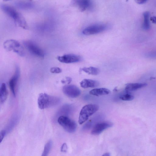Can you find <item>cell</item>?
Instances as JSON below:
<instances>
[{
    "label": "cell",
    "instance_id": "28",
    "mask_svg": "<svg viewBox=\"0 0 156 156\" xmlns=\"http://www.w3.org/2000/svg\"><path fill=\"white\" fill-rule=\"evenodd\" d=\"M151 20L154 23L156 24V16H152L150 18Z\"/></svg>",
    "mask_w": 156,
    "mask_h": 156
},
{
    "label": "cell",
    "instance_id": "12",
    "mask_svg": "<svg viewBox=\"0 0 156 156\" xmlns=\"http://www.w3.org/2000/svg\"><path fill=\"white\" fill-rule=\"evenodd\" d=\"M57 59L60 62L65 63H71L80 61L81 60V57L77 55L68 54L62 56H59Z\"/></svg>",
    "mask_w": 156,
    "mask_h": 156
},
{
    "label": "cell",
    "instance_id": "16",
    "mask_svg": "<svg viewBox=\"0 0 156 156\" xmlns=\"http://www.w3.org/2000/svg\"><path fill=\"white\" fill-rule=\"evenodd\" d=\"M72 110V107L70 105L66 104L63 105L58 112L57 115L67 116L70 114Z\"/></svg>",
    "mask_w": 156,
    "mask_h": 156
},
{
    "label": "cell",
    "instance_id": "22",
    "mask_svg": "<svg viewBox=\"0 0 156 156\" xmlns=\"http://www.w3.org/2000/svg\"><path fill=\"white\" fill-rule=\"evenodd\" d=\"M16 116H14L11 120L10 122H9L8 128L9 131H10L11 129H12L18 120V118Z\"/></svg>",
    "mask_w": 156,
    "mask_h": 156
},
{
    "label": "cell",
    "instance_id": "31",
    "mask_svg": "<svg viewBox=\"0 0 156 156\" xmlns=\"http://www.w3.org/2000/svg\"><path fill=\"white\" fill-rule=\"evenodd\" d=\"M3 0L5 1H8L10 0Z\"/></svg>",
    "mask_w": 156,
    "mask_h": 156
},
{
    "label": "cell",
    "instance_id": "3",
    "mask_svg": "<svg viewBox=\"0 0 156 156\" xmlns=\"http://www.w3.org/2000/svg\"><path fill=\"white\" fill-rule=\"evenodd\" d=\"M98 109V106L95 104H89L84 106L81 109L79 114V123L81 125L84 123Z\"/></svg>",
    "mask_w": 156,
    "mask_h": 156
},
{
    "label": "cell",
    "instance_id": "1",
    "mask_svg": "<svg viewBox=\"0 0 156 156\" xmlns=\"http://www.w3.org/2000/svg\"><path fill=\"white\" fill-rule=\"evenodd\" d=\"M1 8L2 11L11 18L19 27L27 29L28 26L24 16L20 12L10 6L2 4Z\"/></svg>",
    "mask_w": 156,
    "mask_h": 156
},
{
    "label": "cell",
    "instance_id": "20",
    "mask_svg": "<svg viewBox=\"0 0 156 156\" xmlns=\"http://www.w3.org/2000/svg\"><path fill=\"white\" fill-rule=\"evenodd\" d=\"M52 144V143L51 140H49L45 144L41 156H46L48 155L51 150Z\"/></svg>",
    "mask_w": 156,
    "mask_h": 156
},
{
    "label": "cell",
    "instance_id": "29",
    "mask_svg": "<svg viewBox=\"0 0 156 156\" xmlns=\"http://www.w3.org/2000/svg\"><path fill=\"white\" fill-rule=\"evenodd\" d=\"M66 79L68 84H69L72 81V79L70 77H66Z\"/></svg>",
    "mask_w": 156,
    "mask_h": 156
},
{
    "label": "cell",
    "instance_id": "13",
    "mask_svg": "<svg viewBox=\"0 0 156 156\" xmlns=\"http://www.w3.org/2000/svg\"><path fill=\"white\" fill-rule=\"evenodd\" d=\"M81 87L84 88H94L99 85V82L96 80L84 79L80 83Z\"/></svg>",
    "mask_w": 156,
    "mask_h": 156
},
{
    "label": "cell",
    "instance_id": "9",
    "mask_svg": "<svg viewBox=\"0 0 156 156\" xmlns=\"http://www.w3.org/2000/svg\"><path fill=\"white\" fill-rule=\"evenodd\" d=\"M20 70L19 66L16 65L14 74L10 79L9 86L10 90L13 95L16 96V88L18 82L20 77Z\"/></svg>",
    "mask_w": 156,
    "mask_h": 156
},
{
    "label": "cell",
    "instance_id": "21",
    "mask_svg": "<svg viewBox=\"0 0 156 156\" xmlns=\"http://www.w3.org/2000/svg\"><path fill=\"white\" fill-rule=\"evenodd\" d=\"M119 98L123 101H130L133 99L134 97L129 92H126V93L120 95Z\"/></svg>",
    "mask_w": 156,
    "mask_h": 156
},
{
    "label": "cell",
    "instance_id": "11",
    "mask_svg": "<svg viewBox=\"0 0 156 156\" xmlns=\"http://www.w3.org/2000/svg\"><path fill=\"white\" fill-rule=\"evenodd\" d=\"M71 3L81 12L90 9L92 6V0H72Z\"/></svg>",
    "mask_w": 156,
    "mask_h": 156
},
{
    "label": "cell",
    "instance_id": "23",
    "mask_svg": "<svg viewBox=\"0 0 156 156\" xmlns=\"http://www.w3.org/2000/svg\"><path fill=\"white\" fill-rule=\"evenodd\" d=\"M50 72L53 73H59L62 72V70L58 67H52L50 68Z\"/></svg>",
    "mask_w": 156,
    "mask_h": 156
},
{
    "label": "cell",
    "instance_id": "7",
    "mask_svg": "<svg viewBox=\"0 0 156 156\" xmlns=\"http://www.w3.org/2000/svg\"><path fill=\"white\" fill-rule=\"evenodd\" d=\"M107 28V26L105 24H94L84 29L82 31V33L86 35L97 34L104 31Z\"/></svg>",
    "mask_w": 156,
    "mask_h": 156
},
{
    "label": "cell",
    "instance_id": "27",
    "mask_svg": "<svg viewBox=\"0 0 156 156\" xmlns=\"http://www.w3.org/2000/svg\"><path fill=\"white\" fill-rule=\"evenodd\" d=\"M136 2L139 4H142L146 3L147 0H135Z\"/></svg>",
    "mask_w": 156,
    "mask_h": 156
},
{
    "label": "cell",
    "instance_id": "15",
    "mask_svg": "<svg viewBox=\"0 0 156 156\" xmlns=\"http://www.w3.org/2000/svg\"><path fill=\"white\" fill-rule=\"evenodd\" d=\"M110 92V90L106 88H95L91 90L89 93L91 95L96 96L105 95L109 94Z\"/></svg>",
    "mask_w": 156,
    "mask_h": 156
},
{
    "label": "cell",
    "instance_id": "4",
    "mask_svg": "<svg viewBox=\"0 0 156 156\" xmlns=\"http://www.w3.org/2000/svg\"><path fill=\"white\" fill-rule=\"evenodd\" d=\"M57 121L64 129L68 133H74L76 130L77 126L76 123L67 116L61 115L59 116Z\"/></svg>",
    "mask_w": 156,
    "mask_h": 156
},
{
    "label": "cell",
    "instance_id": "17",
    "mask_svg": "<svg viewBox=\"0 0 156 156\" xmlns=\"http://www.w3.org/2000/svg\"><path fill=\"white\" fill-rule=\"evenodd\" d=\"M8 96V91L5 83H2L0 89V102L3 103L5 101Z\"/></svg>",
    "mask_w": 156,
    "mask_h": 156
},
{
    "label": "cell",
    "instance_id": "2",
    "mask_svg": "<svg viewBox=\"0 0 156 156\" xmlns=\"http://www.w3.org/2000/svg\"><path fill=\"white\" fill-rule=\"evenodd\" d=\"M60 102L61 99L59 98L49 95L45 93L40 94L37 99L38 106L41 109L56 106Z\"/></svg>",
    "mask_w": 156,
    "mask_h": 156
},
{
    "label": "cell",
    "instance_id": "8",
    "mask_svg": "<svg viewBox=\"0 0 156 156\" xmlns=\"http://www.w3.org/2000/svg\"><path fill=\"white\" fill-rule=\"evenodd\" d=\"M62 91L68 97L75 98L78 97L81 94L80 89L74 85H67L63 87Z\"/></svg>",
    "mask_w": 156,
    "mask_h": 156
},
{
    "label": "cell",
    "instance_id": "10",
    "mask_svg": "<svg viewBox=\"0 0 156 156\" xmlns=\"http://www.w3.org/2000/svg\"><path fill=\"white\" fill-rule=\"evenodd\" d=\"M113 123L109 121L99 122L93 127L91 131V134L94 135H99L104 130L111 127Z\"/></svg>",
    "mask_w": 156,
    "mask_h": 156
},
{
    "label": "cell",
    "instance_id": "26",
    "mask_svg": "<svg viewBox=\"0 0 156 156\" xmlns=\"http://www.w3.org/2000/svg\"><path fill=\"white\" fill-rule=\"evenodd\" d=\"M67 146L66 143H63L62 145L61 151L63 152H66L67 151Z\"/></svg>",
    "mask_w": 156,
    "mask_h": 156
},
{
    "label": "cell",
    "instance_id": "5",
    "mask_svg": "<svg viewBox=\"0 0 156 156\" xmlns=\"http://www.w3.org/2000/svg\"><path fill=\"white\" fill-rule=\"evenodd\" d=\"M3 45L4 48L7 51L12 50L14 52L21 56L24 55L23 47L20 43L16 40H8L4 42Z\"/></svg>",
    "mask_w": 156,
    "mask_h": 156
},
{
    "label": "cell",
    "instance_id": "18",
    "mask_svg": "<svg viewBox=\"0 0 156 156\" xmlns=\"http://www.w3.org/2000/svg\"><path fill=\"white\" fill-rule=\"evenodd\" d=\"M144 21L142 24V28L145 30H147L150 28V25L149 21L150 14L148 11L144 12L143 13Z\"/></svg>",
    "mask_w": 156,
    "mask_h": 156
},
{
    "label": "cell",
    "instance_id": "19",
    "mask_svg": "<svg viewBox=\"0 0 156 156\" xmlns=\"http://www.w3.org/2000/svg\"><path fill=\"white\" fill-rule=\"evenodd\" d=\"M81 70L89 74L93 75H97L99 73V70L98 68L93 67H84L81 69Z\"/></svg>",
    "mask_w": 156,
    "mask_h": 156
},
{
    "label": "cell",
    "instance_id": "30",
    "mask_svg": "<svg viewBox=\"0 0 156 156\" xmlns=\"http://www.w3.org/2000/svg\"><path fill=\"white\" fill-rule=\"evenodd\" d=\"M110 154L109 153H106L103 154V156H110Z\"/></svg>",
    "mask_w": 156,
    "mask_h": 156
},
{
    "label": "cell",
    "instance_id": "24",
    "mask_svg": "<svg viewBox=\"0 0 156 156\" xmlns=\"http://www.w3.org/2000/svg\"><path fill=\"white\" fill-rule=\"evenodd\" d=\"M146 56L151 58H156V51L149 52L146 55Z\"/></svg>",
    "mask_w": 156,
    "mask_h": 156
},
{
    "label": "cell",
    "instance_id": "6",
    "mask_svg": "<svg viewBox=\"0 0 156 156\" xmlns=\"http://www.w3.org/2000/svg\"><path fill=\"white\" fill-rule=\"evenodd\" d=\"M26 48L32 54L41 58L44 56V51L37 44L31 41H26L24 42Z\"/></svg>",
    "mask_w": 156,
    "mask_h": 156
},
{
    "label": "cell",
    "instance_id": "14",
    "mask_svg": "<svg viewBox=\"0 0 156 156\" xmlns=\"http://www.w3.org/2000/svg\"><path fill=\"white\" fill-rule=\"evenodd\" d=\"M146 83H129L127 84L125 88L126 92H130L146 87Z\"/></svg>",
    "mask_w": 156,
    "mask_h": 156
},
{
    "label": "cell",
    "instance_id": "25",
    "mask_svg": "<svg viewBox=\"0 0 156 156\" xmlns=\"http://www.w3.org/2000/svg\"><path fill=\"white\" fill-rule=\"evenodd\" d=\"M6 132L5 130H3L1 131L0 133V143H1L4 138Z\"/></svg>",
    "mask_w": 156,
    "mask_h": 156
}]
</instances>
